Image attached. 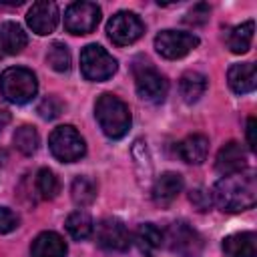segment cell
Wrapping results in <instances>:
<instances>
[{
	"instance_id": "obj_8",
	"label": "cell",
	"mask_w": 257,
	"mask_h": 257,
	"mask_svg": "<svg viewBox=\"0 0 257 257\" xmlns=\"http://www.w3.org/2000/svg\"><path fill=\"white\" fill-rule=\"evenodd\" d=\"M143 32H145L143 20L135 12H128V10L116 12L106 22V34L118 46H128V44L137 42L143 36Z\"/></svg>"
},
{
	"instance_id": "obj_20",
	"label": "cell",
	"mask_w": 257,
	"mask_h": 257,
	"mask_svg": "<svg viewBox=\"0 0 257 257\" xmlns=\"http://www.w3.org/2000/svg\"><path fill=\"white\" fill-rule=\"evenodd\" d=\"M131 239L135 241V245H137L143 253L151 255V253H155L157 249H161V245H163V231H161L157 225H153V223H141V225L135 229V233H133Z\"/></svg>"
},
{
	"instance_id": "obj_5",
	"label": "cell",
	"mask_w": 257,
	"mask_h": 257,
	"mask_svg": "<svg viewBox=\"0 0 257 257\" xmlns=\"http://www.w3.org/2000/svg\"><path fill=\"white\" fill-rule=\"evenodd\" d=\"M118 68L116 58L98 44H86L80 50V72L86 80L102 82L108 80Z\"/></svg>"
},
{
	"instance_id": "obj_14",
	"label": "cell",
	"mask_w": 257,
	"mask_h": 257,
	"mask_svg": "<svg viewBox=\"0 0 257 257\" xmlns=\"http://www.w3.org/2000/svg\"><path fill=\"white\" fill-rule=\"evenodd\" d=\"M28 44V36L18 22H2L0 24V58L18 54Z\"/></svg>"
},
{
	"instance_id": "obj_31",
	"label": "cell",
	"mask_w": 257,
	"mask_h": 257,
	"mask_svg": "<svg viewBox=\"0 0 257 257\" xmlns=\"http://www.w3.org/2000/svg\"><path fill=\"white\" fill-rule=\"evenodd\" d=\"M189 199H191V203H193L199 211H207V209L211 207V203H213L211 193H207L205 189H195V191H191Z\"/></svg>"
},
{
	"instance_id": "obj_25",
	"label": "cell",
	"mask_w": 257,
	"mask_h": 257,
	"mask_svg": "<svg viewBox=\"0 0 257 257\" xmlns=\"http://www.w3.org/2000/svg\"><path fill=\"white\" fill-rule=\"evenodd\" d=\"M70 197H72L74 205L88 207L96 199V183L88 177H76L70 187Z\"/></svg>"
},
{
	"instance_id": "obj_17",
	"label": "cell",
	"mask_w": 257,
	"mask_h": 257,
	"mask_svg": "<svg viewBox=\"0 0 257 257\" xmlns=\"http://www.w3.org/2000/svg\"><path fill=\"white\" fill-rule=\"evenodd\" d=\"M66 241L54 231H42L30 245L32 257H66Z\"/></svg>"
},
{
	"instance_id": "obj_3",
	"label": "cell",
	"mask_w": 257,
	"mask_h": 257,
	"mask_svg": "<svg viewBox=\"0 0 257 257\" xmlns=\"http://www.w3.org/2000/svg\"><path fill=\"white\" fill-rule=\"evenodd\" d=\"M38 92V80L24 66H10L0 74V94L12 104L30 102Z\"/></svg>"
},
{
	"instance_id": "obj_22",
	"label": "cell",
	"mask_w": 257,
	"mask_h": 257,
	"mask_svg": "<svg viewBox=\"0 0 257 257\" xmlns=\"http://www.w3.org/2000/svg\"><path fill=\"white\" fill-rule=\"evenodd\" d=\"M253 32H255V22L253 20H247L239 26H235L229 36H227V46L233 54H245L249 48H251V42H253Z\"/></svg>"
},
{
	"instance_id": "obj_29",
	"label": "cell",
	"mask_w": 257,
	"mask_h": 257,
	"mask_svg": "<svg viewBox=\"0 0 257 257\" xmlns=\"http://www.w3.org/2000/svg\"><path fill=\"white\" fill-rule=\"evenodd\" d=\"M209 6L207 4H197V6H193L189 12H187V16L183 18L187 24H193V26H199V24H205L207 20H209Z\"/></svg>"
},
{
	"instance_id": "obj_19",
	"label": "cell",
	"mask_w": 257,
	"mask_h": 257,
	"mask_svg": "<svg viewBox=\"0 0 257 257\" xmlns=\"http://www.w3.org/2000/svg\"><path fill=\"white\" fill-rule=\"evenodd\" d=\"M179 157L189 165H201L209 155V139L205 135H189L177 147Z\"/></svg>"
},
{
	"instance_id": "obj_26",
	"label": "cell",
	"mask_w": 257,
	"mask_h": 257,
	"mask_svg": "<svg viewBox=\"0 0 257 257\" xmlns=\"http://www.w3.org/2000/svg\"><path fill=\"white\" fill-rule=\"evenodd\" d=\"M46 62L56 72H66L70 68V52L62 42H52L46 52Z\"/></svg>"
},
{
	"instance_id": "obj_32",
	"label": "cell",
	"mask_w": 257,
	"mask_h": 257,
	"mask_svg": "<svg viewBox=\"0 0 257 257\" xmlns=\"http://www.w3.org/2000/svg\"><path fill=\"white\" fill-rule=\"evenodd\" d=\"M255 118L249 116L247 120V145H249V151H255Z\"/></svg>"
},
{
	"instance_id": "obj_12",
	"label": "cell",
	"mask_w": 257,
	"mask_h": 257,
	"mask_svg": "<svg viewBox=\"0 0 257 257\" xmlns=\"http://www.w3.org/2000/svg\"><path fill=\"white\" fill-rule=\"evenodd\" d=\"M26 22L32 28V32H36L40 36L52 34L58 24V6L48 0L34 2L26 14Z\"/></svg>"
},
{
	"instance_id": "obj_30",
	"label": "cell",
	"mask_w": 257,
	"mask_h": 257,
	"mask_svg": "<svg viewBox=\"0 0 257 257\" xmlns=\"http://www.w3.org/2000/svg\"><path fill=\"white\" fill-rule=\"evenodd\" d=\"M18 223H20V219H18V215H16L12 209L0 207V233H10V231H14V229L18 227Z\"/></svg>"
},
{
	"instance_id": "obj_2",
	"label": "cell",
	"mask_w": 257,
	"mask_h": 257,
	"mask_svg": "<svg viewBox=\"0 0 257 257\" xmlns=\"http://www.w3.org/2000/svg\"><path fill=\"white\" fill-rule=\"evenodd\" d=\"M94 116L96 122L100 126V131L108 137V139H120L128 133L133 116L128 106L114 94L104 92L96 98L94 104Z\"/></svg>"
},
{
	"instance_id": "obj_10",
	"label": "cell",
	"mask_w": 257,
	"mask_h": 257,
	"mask_svg": "<svg viewBox=\"0 0 257 257\" xmlns=\"http://www.w3.org/2000/svg\"><path fill=\"white\" fill-rule=\"evenodd\" d=\"M135 86H137V94L153 104H159L165 100L167 92H169V82L167 78L155 70L153 66H141L135 70Z\"/></svg>"
},
{
	"instance_id": "obj_13",
	"label": "cell",
	"mask_w": 257,
	"mask_h": 257,
	"mask_svg": "<svg viewBox=\"0 0 257 257\" xmlns=\"http://www.w3.org/2000/svg\"><path fill=\"white\" fill-rule=\"evenodd\" d=\"M215 169L217 173L225 175H235L247 169V153L237 141H229L227 145L221 147L215 159Z\"/></svg>"
},
{
	"instance_id": "obj_7",
	"label": "cell",
	"mask_w": 257,
	"mask_h": 257,
	"mask_svg": "<svg viewBox=\"0 0 257 257\" xmlns=\"http://www.w3.org/2000/svg\"><path fill=\"white\" fill-rule=\"evenodd\" d=\"M100 22V6L94 2H72L64 10V28L70 34H90Z\"/></svg>"
},
{
	"instance_id": "obj_16",
	"label": "cell",
	"mask_w": 257,
	"mask_h": 257,
	"mask_svg": "<svg viewBox=\"0 0 257 257\" xmlns=\"http://www.w3.org/2000/svg\"><path fill=\"white\" fill-rule=\"evenodd\" d=\"M181 191H183V177L179 173L167 171L153 185V201L157 205H161V207L171 205L179 197Z\"/></svg>"
},
{
	"instance_id": "obj_9",
	"label": "cell",
	"mask_w": 257,
	"mask_h": 257,
	"mask_svg": "<svg viewBox=\"0 0 257 257\" xmlns=\"http://www.w3.org/2000/svg\"><path fill=\"white\" fill-rule=\"evenodd\" d=\"M199 46V38L191 32H181V30H161L155 36V50L169 60L183 58L189 54L193 48Z\"/></svg>"
},
{
	"instance_id": "obj_6",
	"label": "cell",
	"mask_w": 257,
	"mask_h": 257,
	"mask_svg": "<svg viewBox=\"0 0 257 257\" xmlns=\"http://www.w3.org/2000/svg\"><path fill=\"white\" fill-rule=\"evenodd\" d=\"M163 241H167L169 249L181 257H199L203 249V237L185 221H175L163 233Z\"/></svg>"
},
{
	"instance_id": "obj_33",
	"label": "cell",
	"mask_w": 257,
	"mask_h": 257,
	"mask_svg": "<svg viewBox=\"0 0 257 257\" xmlns=\"http://www.w3.org/2000/svg\"><path fill=\"white\" fill-rule=\"evenodd\" d=\"M10 118H12V114H10V110L4 106V104H0V133L8 126V122H10Z\"/></svg>"
},
{
	"instance_id": "obj_24",
	"label": "cell",
	"mask_w": 257,
	"mask_h": 257,
	"mask_svg": "<svg viewBox=\"0 0 257 257\" xmlns=\"http://www.w3.org/2000/svg\"><path fill=\"white\" fill-rule=\"evenodd\" d=\"M14 147L22 153V155H34L38 151V145H40V137H38V131L32 126V124H22L14 131Z\"/></svg>"
},
{
	"instance_id": "obj_21",
	"label": "cell",
	"mask_w": 257,
	"mask_h": 257,
	"mask_svg": "<svg viewBox=\"0 0 257 257\" xmlns=\"http://www.w3.org/2000/svg\"><path fill=\"white\" fill-rule=\"evenodd\" d=\"M205 90H207V78H205V74H201V72L189 70V72H185V74L181 76V80H179V92H181L183 100L189 102V104L197 102V100L205 94Z\"/></svg>"
},
{
	"instance_id": "obj_11",
	"label": "cell",
	"mask_w": 257,
	"mask_h": 257,
	"mask_svg": "<svg viewBox=\"0 0 257 257\" xmlns=\"http://www.w3.org/2000/svg\"><path fill=\"white\" fill-rule=\"evenodd\" d=\"M94 239L106 251H126L131 245V233L116 217H106L98 221L94 229Z\"/></svg>"
},
{
	"instance_id": "obj_18",
	"label": "cell",
	"mask_w": 257,
	"mask_h": 257,
	"mask_svg": "<svg viewBox=\"0 0 257 257\" xmlns=\"http://www.w3.org/2000/svg\"><path fill=\"white\" fill-rule=\"evenodd\" d=\"M221 247L229 257H257V235L253 231L235 233L225 237Z\"/></svg>"
},
{
	"instance_id": "obj_1",
	"label": "cell",
	"mask_w": 257,
	"mask_h": 257,
	"mask_svg": "<svg viewBox=\"0 0 257 257\" xmlns=\"http://www.w3.org/2000/svg\"><path fill=\"white\" fill-rule=\"evenodd\" d=\"M213 203L225 213L247 211L257 203V181L251 171L225 175L211 191Z\"/></svg>"
},
{
	"instance_id": "obj_23",
	"label": "cell",
	"mask_w": 257,
	"mask_h": 257,
	"mask_svg": "<svg viewBox=\"0 0 257 257\" xmlns=\"http://www.w3.org/2000/svg\"><path fill=\"white\" fill-rule=\"evenodd\" d=\"M64 227H66L68 235H70L72 239H76V241H82V239L90 237V233H92V229H94L90 215L84 213V211H74V213H70V215L66 217Z\"/></svg>"
},
{
	"instance_id": "obj_28",
	"label": "cell",
	"mask_w": 257,
	"mask_h": 257,
	"mask_svg": "<svg viewBox=\"0 0 257 257\" xmlns=\"http://www.w3.org/2000/svg\"><path fill=\"white\" fill-rule=\"evenodd\" d=\"M62 100L56 96V94H48L46 98H42L40 100V104H38V114L42 116V118H46V120H52V118H56L60 112H62Z\"/></svg>"
},
{
	"instance_id": "obj_15",
	"label": "cell",
	"mask_w": 257,
	"mask_h": 257,
	"mask_svg": "<svg viewBox=\"0 0 257 257\" xmlns=\"http://www.w3.org/2000/svg\"><path fill=\"white\" fill-rule=\"evenodd\" d=\"M227 82L233 92L247 94L257 86V68L253 62H239L227 70Z\"/></svg>"
},
{
	"instance_id": "obj_4",
	"label": "cell",
	"mask_w": 257,
	"mask_h": 257,
	"mask_svg": "<svg viewBox=\"0 0 257 257\" xmlns=\"http://www.w3.org/2000/svg\"><path fill=\"white\" fill-rule=\"evenodd\" d=\"M48 149L54 159L60 163H74L80 161L86 153L84 139L72 124H60L56 126L48 137Z\"/></svg>"
},
{
	"instance_id": "obj_27",
	"label": "cell",
	"mask_w": 257,
	"mask_h": 257,
	"mask_svg": "<svg viewBox=\"0 0 257 257\" xmlns=\"http://www.w3.org/2000/svg\"><path fill=\"white\" fill-rule=\"evenodd\" d=\"M36 191L40 193L42 199H54L60 191L58 177L50 169H40L36 173Z\"/></svg>"
}]
</instances>
